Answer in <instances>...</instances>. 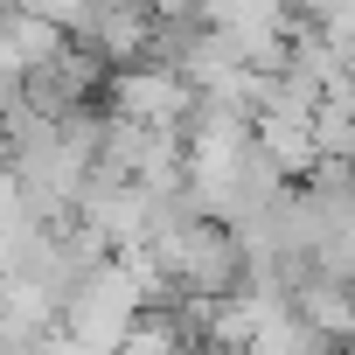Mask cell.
<instances>
[{"mask_svg": "<svg viewBox=\"0 0 355 355\" xmlns=\"http://www.w3.org/2000/svg\"><path fill=\"white\" fill-rule=\"evenodd\" d=\"M146 258L160 265L174 300H223V293L244 286V251L223 223H189V230L146 244Z\"/></svg>", "mask_w": 355, "mask_h": 355, "instance_id": "cell-1", "label": "cell"}, {"mask_svg": "<svg viewBox=\"0 0 355 355\" xmlns=\"http://www.w3.org/2000/svg\"><path fill=\"white\" fill-rule=\"evenodd\" d=\"M0 167H8V146H0Z\"/></svg>", "mask_w": 355, "mask_h": 355, "instance_id": "cell-5", "label": "cell"}, {"mask_svg": "<svg viewBox=\"0 0 355 355\" xmlns=\"http://www.w3.org/2000/svg\"><path fill=\"white\" fill-rule=\"evenodd\" d=\"M146 313V300H139V286L125 279V265L119 258H105L63 306H56V327L70 334V341H84L91 355H112L125 334H132V320Z\"/></svg>", "mask_w": 355, "mask_h": 355, "instance_id": "cell-2", "label": "cell"}, {"mask_svg": "<svg viewBox=\"0 0 355 355\" xmlns=\"http://www.w3.org/2000/svg\"><path fill=\"white\" fill-rule=\"evenodd\" d=\"M35 355H91V348H84V341H70L63 327H49V334L35 341Z\"/></svg>", "mask_w": 355, "mask_h": 355, "instance_id": "cell-4", "label": "cell"}, {"mask_svg": "<svg viewBox=\"0 0 355 355\" xmlns=\"http://www.w3.org/2000/svg\"><path fill=\"white\" fill-rule=\"evenodd\" d=\"M105 91H112V119H132V125H160V132H182V119H189V105H196V91L174 77V70H160V63H132V70H112L105 77Z\"/></svg>", "mask_w": 355, "mask_h": 355, "instance_id": "cell-3", "label": "cell"}]
</instances>
